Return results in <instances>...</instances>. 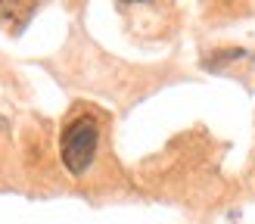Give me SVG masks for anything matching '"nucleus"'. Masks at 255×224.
<instances>
[{"instance_id":"obj_1","label":"nucleus","mask_w":255,"mask_h":224,"mask_svg":"<svg viewBox=\"0 0 255 224\" xmlns=\"http://www.w3.org/2000/svg\"><path fill=\"white\" fill-rule=\"evenodd\" d=\"M97 146H100V124L94 115H78L72 118L59 137V159L66 165L69 174L81 178V174L94 165L97 159Z\"/></svg>"}]
</instances>
